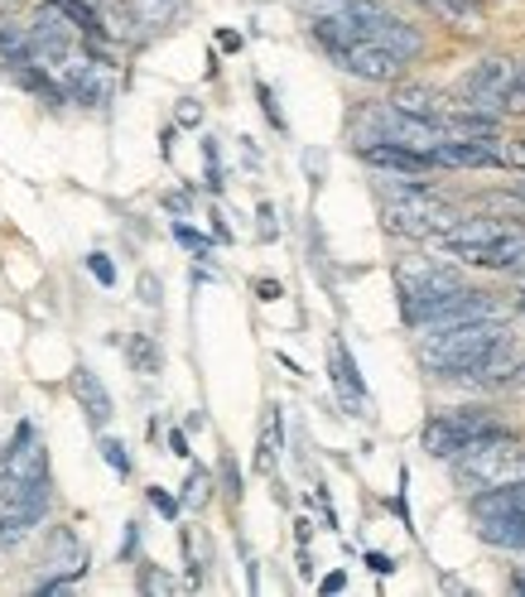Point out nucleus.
Wrapping results in <instances>:
<instances>
[{
	"label": "nucleus",
	"mask_w": 525,
	"mask_h": 597,
	"mask_svg": "<svg viewBox=\"0 0 525 597\" xmlns=\"http://www.w3.org/2000/svg\"><path fill=\"white\" fill-rule=\"evenodd\" d=\"M502 338H506L502 319H472V323H453V328H429L425 342H419V362H425V372H434V376L468 380Z\"/></svg>",
	"instance_id": "1"
},
{
	"label": "nucleus",
	"mask_w": 525,
	"mask_h": 597,
	"mask_svg": "<svg viewBox=\"0 0 525 597\" xmlns=\"http://www.w3.org/2000/svg\"><path fill=\"white\" fill-rule=\"evenodd\" d=\"M222 473H227V491H232V501H237V497H241V473H237V463L227 458V463H222Z\"/></svg>",
	"instance_id": "30"
},
{
	"label": "nucleus",
	"mask_w": 525,
	"mask_h": 597,
	"mask_svg": "<svg viewBox=\"0 0 525 597\" xmlns=\"http://www.w3.org/2000/svg\"><path fill=\"white\" fill-rule=\"evenodd\" d=\"M521 366H525V352H521V342L506 333V338L496 342L492 352H486L482 366H478V372H472L468 380H478V386H511Z\"/></svg>",
	"instance_id": "12"
},
{
	"label": "nucleus",
	"mask_w": 525,
	"mask_h": 597,
	"mask_svg": "<svg viewBox=\"0 0 525 597\" xmlns=\"http://www.w3.org/2000/svg\"><path fill=\"white\" fill-rule=\"evenodd\" d=\"M367 564H371V574H391V568H395L386 554H367Z\"/></svg>",
	"instance_id": "32"
},
{
	"label": "nucleus",
	"mask_w": 525,
	"mask_h": 597,
	"mask_svg": "<svg viewBox=\"0 0 525 597\" xmlns=\"http://www.w3.org/2000/svg\"><path fill=\"white\" fill-rule=\"evenodd\" d=\"M48 5H54V10H58V15L68 20V24H78L83 34H92V40L101 34V15H97L92 5H87V0H48Z\"/></svg>",
	"instance_id": "19"
},
{
	"label": "nucleus",
	"mask_w": 525,
	"mask_h": 597,
	"mask_svg": "<svg viewBox=\"0 0 525 597\" xmlns=\"http://www.w3.org/2000/svg\"><path fill=\"white\" fill-rule=\"evenodd\" d=\"M275 453H280V405H271V410H265V424H261V453H255V463H261L265 473H271Z\"/></svg>",
	"instance_id": "21"
},
{
	"label": "nucleus",
	"mask_w": 525,
	"mask_h": 597,
	"mask_svg": "<svg viewBox=\"0 0 525 597\" xmlns=\"http://www.w3.org/2000/svg\"><path fill=\"white\" fill-rule=\"evenodd\" d=\"M140 588H145V593H164V588H169V578L155 574V568H145V574H140Z\"/></svg>",
	"instance_id": "28"
},
{
	"label": "nucleus",
	"mask_w": 525,
	"mask_h": 597,
	"mask_svg": "<svg viewBox=\"0 0 525 597\" xmlns=\"http://www.w3.org/2000/svg\"><path fill=\"white\" fill-rule=\"evenodd\" d=\"M87 270H92V275L101 279V285H111V279H117V265L101 256V251H92V256H87Z\"/></svg>",
	"instance_id": "26"
},
{
	"label": "nucleus",
	"mask_w": 525,
	"mask_h": 597,
	"mask_svg": "<svg viewBox=\"0 0 525 597\" xmlns=\"http://www.w3.org/2000/svg\"><path fill=\"white\" fill-rule=\"evenodd\" d=\"M125 352H131V366L140 376H155L160 366H164V357H160V347L150 342L145 333H131V342H125Z\"/></svg>",
	"instance_id": "20"
},
{
	"label": "nucleus",
	"mask_w": 525,
	"mask_h": 597,
	"mask_svg": "<svg viewBox=\"0 0 525 597\" xmlns=\"http://www.w3.org/2000/svg\"><path fill=\"white\" fill-rule=\"evenodd\" d=\"M174 236L184 241L188 251H198V256H212V241L203 236V232H194V226H184V222H178V226H174Z\"/></svg>",
	"instance_id": "25"
},
{
	"label": "nucleus",
	"mask_w": 525,
	"mask_h": 597,
	"mask_svg": "<svg viewBox=\"0 0 525 597\" xmlns=\"http://www.w3.org/2000/svg\"><path fill=\"white\" fill-rule=\"evenodd\" d=\"M521 194H525V179H521Z\"/></svg>",
	"instance_id": "38"
},
{
	"label": "nucleus",
	"mask_w": 525,
	"mask_h": 597,
	"mask_svg": "<svg viewBox=\"0 0 525 597\" xmlns=\"http://www.w3.org/2000/svg\"><path fill=\"white\" fill-rule=\"evenodd\" d=\"M208 497H212V473L194 467V473H188V482H184V501H188V506H208Z\"/></svg>",
	"instance_id": "23"
},
{
	"label": "nucleus",
	"mask_w": 525,
	"mask_h": 597,
	"mask_svg": "<svg viewBox=\"0 0 525 597\" xmlns=\"http://www.w3.org/2000/svg\"><path fill=\"white\" fill-rule=\"evenodd\" d=\"M453 473L468 491H492L506 487V482L525 477V449L511 434H486L478 443H468L453 458Z\"/></svg>",
	"instance_id": "2"
},
{
	"label": "nucleus",
	"mask_w": 525,
	"mask_h": 597,
	"mask_svg": "<svg viewBox=\"0 0 525 597\" xmlns=\"http://www.w3.org/2000/svg\"><path fill=\"white\" fill-rule=\"evenodd\" d=\"M101 458H107L111 473L131 477V453H125V443H117V439H101Z\"/></svg>",
	"instance_id": "24"
},
{
	"label": "nucleus",
	"mask_w": 525,
	"mask_h": 597,
	"mask_svg": "<svg viewBox=\"0 0 525 597\" xmlns=\"http://www.w3.org/2000/svg\"><path fill=\"white\" fill-rule=\"evenodd\" d=\"M439 20H448L453 30L463 34H478L482 30V0H425Z\"/></svg>",
	"instance_id": "17"
},
{
	"label": "nucleus",
	"mask_w": 525,
	"mask_h": 597,
	"mask_svg": "<svg viewBox=\"0 0 525 597\" xmlns=\"http://www.w3.org/2000/svg\"><path fill=\"white\" fill-rule=\"evenodd\" d=\"M511 73H516V58H482L478 68L458 82L463 107L468 111H486V117H502V97H506Z\"/></svg>",
	"instance_id": "6"
},
{
	"label": "nucleus",
	"mask_w": 525,
	"mask_h": 597,
	"mask_svg": "<svg viewBox=\"0 0 525 597\" xmlns=\"http://www.w3.org/2000/svg\"><path fill=\"white\" fill-rule=\"evenodd\" d=\"M73 396H78V405L87 410V424L107 429V419H111V390L101 386V376L92 372V366H78V372H73Z\"/></svg>",
	"instance_id": "13"
},
{
	"label": "nucleus",
	"mask_w": 525,
	"mask_h": 597,
	"mask_svg": "<svg viewBox=\"0 0 525 597\" xmlns=\"http://www.w3.org/2000/svg\"><path fill=\"white\" fill-rule=\"evenodd\" d=\"M140 299H145V303H160V279H155V275H140Z\"/></svg>",
	"instance_id": "29"
},
{
	"label": "nucleus",
	"mask_w": 525,
	"mask_h": 597,
	"mask_svg": "<svg viewBox=\"0 0 525 597\" xmlns=\"http://www.w3.org/2000/svg\"><path fill=\"white\" fill-rule=\"evenodd\" d=\"M169 449L178 453V458H188V439H184V434H178V429H174V434H169Z\"/></svg>",
	"instance_id": "36"
},
{
	"label": "nucleus",
	"mask_w": 525,
	"mask_h": 597,
	"mask_svg": "<svg viewBox=\"0 0 525 597\" xmlns=\"http://www.w3.org/2000/svg\"><path fill=\"white\" fill-rule=\"evenodd\" d=\"M217 44H222V48H232V54H237V48H241V34H232V30H222V34H217Z\"/></svg>",
	"instance_id": "35"
},
{
	"label": "nucleus",
	"mask_w": 525,
	"mask_h": 597,
	"mask_svg": "<svg viewBox=\"0 0 525 597\" xmlns=\"http://www.w3.org/2000/svg\"><path fill=\"white\" fill-rule=\"evenodd\" d=\"M362 164L381 174H395V179H429L439 164H434L429 150H415V145H401V140H371V145L357 150Z\"/></svg>",
	"instance_id": "8"
},
{
	"label": "nucleus",
	"mask_w": 525,
	"mask_h": 597,
	"mask_svg": "<svg viewBox=\"0 0 525 597\" xmlns=\"http://www.w3.org/2000/svg\"><path fill=\"white\" fill-rule=\"evenodd\" d=\"M502 511H525V477L492 491H472V516H502Z\"/></svg>",
	"instance_id": "15"
},
{
	"label": "nucleus",
	"mask_w": 525,
	"mask_h": 597,
	"mask_svg": "<svg viewBox=\"0 0 525 597\" xmlns=\"http://www.w3.org/2000/svg\"><path fill=\"white\" fill-rule=\"evenodd\" d=\"M516 593H525V574H516Z\"/></svg>",
	"instance_id": "37"
},
{
	"label": "nucleus",
	"mask_w": 525,
	"mask_h": 597,
	"mask_svg": "<svg viewBox=\"0 0 525 597\" xmlns=\"http://www.w3.org/2000/svg\"><path fill=\"white\" fill-rule=\"evenodd\" d=\"M332 380L342 386V400L362 410V405H367V390H362V380H357V366H352V357H348V347H342V342L332 347Z\"/></svg>",
	"instance_id": "18"
},
{
	"label": "nucleus",
	"mask_w": 525,
	"mask_h": 597,
	"mask_svg": "<svg viewBox=\"0 0 525 597\" xmlns=\"http://www.w3.org/2000/svg\"><path fill=\"white\" fill-rule=\"evenodd\" d=\"M6 5H10V0H6Z\"/></svg>",
	"instance_id": "39"
},
{
	"label": "nucleus",
	"mask_w": 525,
	"mask_h": 597,
	"mask_svg": "<svg viewBox=\"0 0 525 597\" xmlns=\"http://www.w3.org/2000/svg\"><path fill=\"white\" fill-rule=\"evenodd\" d=\"M395 285H401V309H405V323L425 328L434 313L444 309V303H453L463 295V279L453 270H444V265H419V270H401L395 275Z\"/></svg>",
	"instance_id": "4"
},
{
	"label": "nucleus",
	"mask_w": 525,
	"mask_h": 597,
	"mask_svg": "<svg viewBox=\"0 0 525 597\" xmlns=\"http://www.w3.org/2000/svg\"><path fill=\"white\" fill-rule=\"evenodd\" d=\"M6 467H10V477L20 482V491L30 487V482H40V477H48V467H44V443H40V434H34L30 424H20L15 429V443H10L6 453Z\"/></svg>",
	"instance_id": "11"
},
{
	"label": "nucleus",
	"mask_w": 525,
	"mask_h": 597,
	"mask_svg": "<svg viewBox=\"0 0 525 597\" xmlns=\"http://www.w3.org/2000/svg\"><path fill=\"white\" fill-rule=\"evenodd\" d=\"M255 289H261V299H265V303L280 299V285H275V279H261V285H255Z\"/></svg>",
	"instance_id": "34"
},
{
	"label": "nucleus",
	"mask_w": 525,
	"mask_h": 597,
	"mask_svg": "<svg viewBox=\"0 0 525 597\" xmlns=\"http://www.w3.org/2000/svg\"><path fill=\"white\" fill-rule=\"evenodd\" d=\"M486 434H506L492 414L482 410H458V414H434L425 424V453L429 458H458L468 443H478Z\"/></svg>",
	"instance_id": "5"
},
{
	"label": "nucleus",
	"mask_w": 525,
	"mask_h": 597,
	"mask_svg": "<svg viewBox=\"0 0 525 597\" xmlns=\"http://www.w3.org/2000/svg\"><path fill=\"white\" fill-rule=\"evenodd\" d=\"M342 588H348V574H328L324 578V593H342Z\"/></svg>",
	"instance_id": "33"
},
{
	"label": "nucleus",
	"mask_w": 525,
	"mask_h": 597,
	"mask_svg": "<svg viewBox=\"0 0 525 597\" xmlns=\"http://www.w3.org/2000/svg\"><path fill=\"white\" fill-rule=\"evenodd\" d=\"M453 222H458V212L419 179H409L405 188H395V194L386 198V226L391 232H401V236L434 241V236H444Z\"/></svg>",
	"instance_id": "3"
},
{
	"label": "nucleus",
	"mask_w": 525,
	"mask_h": 597,
	"mask_svg": "<svg viewBox=\"0 0 525 597\" xmlns=\"http://www.w3.org/2000/svg\"><path fill=\"white\" fill-rule=\"evenodd\" d=\"M44 593H58L68 578H83L87 574V544L73 535L68 526H58L48 535V554H44Z\"/></svg>",
	"instance_id": "10"
},
{
	"label": "nucleus",
	"mask_w": 525,
	"mask_h": 597,
	"mask_svg": "<svg viewBox=\"0 0 525 597\" xmlns=\"http://www.w3.org/2000/svg\"><path fill=\"white\" fill-rule=\"evenodd\" d=\"M150 506H155V511H164V516H178V501L169 497V491H160V487H150Z\"/></svg>",
	"instance_id": "27"
},
{
	"label": "nucleus",
	"mask_w": 525,
	"mask_h": 597,
	"mask_svg": "<svg viewBox=\"0 0 525 597\" xmlns=\"http://www.w3.org/2000/svg\"><path fill=\"white\" fill-rule=\"evenodd\" d=\"M332 58H338V68H348L352 78H362V82H401L405 63H409L405 54H395V48L376 44V40H352Z\"/></svg>",
	"instance_id": "7"
},
{
	"label": "nucleus",
	"mask_w": 525,
	"mask_h": 597,
	"mask_svg": "<svg viewBox=\"0 0 525 597\" xmlns=\"http://www.w3.org/2000/svg\"><path fill=\"white\" fill-rule=\"evenodd\" d=\"M178 121H184V125H198V121H203V107H198V101H184V107H178Z\"/></svg>",
	"instance_id": "31"
},
{
	"label": "nucleus",
	"mask_w": 525,
	"mask_h": 597,
	"mask_svg": "<svg viewBox=\"0 0 525 597\" xmlns=\"http://www.w3.org/2000/svg\"><path fill=\"white\" fill-rule=\"evenodd\" d=\"M502 117H525V58H516V73H511V82H506Z\"/></svg>",
	"instance_id": "22"
},
{
	"label": "nucleus",
	"mask_w": 525,
	"mask_h": 597,
	"mask_svg": "<svg viewBox=\"0 0 525 597\" xmlns=\"http://www.w3.org/2000/svg\"><path fill=\"white\" fill-rule=\"evenodd\" d=\"M121 5H125V20L140 24L145 34L169 30V24L184 15V0H121Z\"/></svg>",
	"instance_id": "14"
},
{
	"label": "nucleus",
	"mask_w": 525,
	"mask_h": 597,
	"mask_svg": "<svg viewBox=\"0 0 525 597\" xmlns=\"http://www.w3.org/2000/svg\"><path fill=\"white\" fill-rule=\"evenodd\" d=\"M391 107L405 111V117H419V121H444L439 117V97H434L429 87H419V82H401V87H395Z\"/></svg>",
	"instance_id": "16"
},
{
	"label": "nucleus",
	"mask_w": 525,
	"mask_h": 597,
	"mask_svg": "<svg viewBox=\"0 0 525 597\" xmlns=\"http://www.w3.org/2000/svg\"><path fill=\"white\" fill-rule=\"evenodd\" d=\"M511 232H516V222H502V218H458L444 236H434V246H439L444 256L472 261L478 251H486L492 241H502V236H511Z\"/></svg>",
	"instance_id": "9"
}]
</instances>
